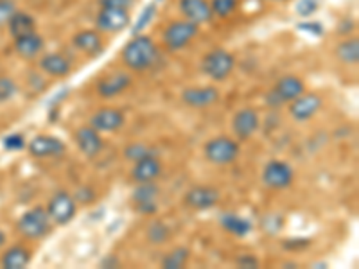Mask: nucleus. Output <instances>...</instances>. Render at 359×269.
Listing matches in <instances>:
<instances>
[{
    "mask_svg": "<svg viewBox=\"0 0 359 269\" xmlns=\"http://www.w3.org/2000/svg\"><path fill=\"white\" fill-rule=\"evenodd\" d=\"M158 57V49L155 41L146 34H135L123 49V62L124 65L135 72H144L151 69Z\"/></svg>",
    "mask_w": 359,
    "mask_h": 269,
    "instance_id": "f257e3e1",
    "label": "nucleus"
},
{
    "mask_svg": "<svg viewBox=\"0 0 359 269\" xmlns=\"http://www.w3.org/2000/svg\"><path fill=\"white\" fill-rule=\"evenodd\" d=\"M200 33V25L191 20H176L163 31V43L169 50H180L187 47Z\"/></svg>",
    "mask_w": 359,
    "mask_h": 269,
    "instance_id": "f03ea898",
    "label": "nucleus"
},
{
    "mask_svg": "<svg viewBox=\"0 0 359 269\" xmlns=\"http://www.w3.org/2000/svg\"><path fill=\"white\" fill-rule=\"evenodd\" d=\"M201 67H203L205 76H208L214 81H224L236 67V57L229 50L214 49L203 57Z\"/></svg>",
    "mask_w": 359,
    "mask_h": 269,
    "instance_id": "7ed1b4c3",
    "label": "nucleus"
},
{
    "mask_svg": "<svg viewBox=\"0 0 359 269\" xmlns=\"http://www.w3.org/2000/svg\"><path fill=\"white\" fill-rule=\"evenodd\" d=\"M18 232L25 237V239H41L49 233L50 230V219L47 210L41 207L31 208L24 216L18 219L17 224Z\"/></svg>",
    "mask_w": 359,
    "mask_h": 269,
    "instance_id": "20e7f679",
    "label": "nucleus"
},
{
    "mask_svg": "<svg viewBox=\"0 0 359 269\" xmlns=\"http://www.w3.org/2000/svg\"><path fill=\"white\" fill-rule=\"evenodd\" d=\"M205 156L216 165H226L239 156V144L229 137H216L205 144Z\"/></svg>",
    "mask_w": 359,
    "mask_h": 269,
    "instance_id": "39448f33",
    "label": "nucleus"
},
{
    "mask_svg": "<svg viewBox=\"0 0 359 269\" xmlns=\"http://www.w3.org/2000/svg\"><path fill=\"white\" fill-rule=\"evenodd\" d=\"M294 172L287 162L282 160H271L262 169V184L273 191H284L293 184Z\"/></svg>",
    "mask_w": 359,
    "mask_h": 269,
    "instance_id": "423d86ee",
    "label": "nucleus"
},
{
    "mask_svg": "<svg viewBox=\"0 0 359 269\" xmlns=\"http://www.w3.org/2000/svg\"><path fill=\"white\" fill-rule=\"evenodd\" d=\"M47 214L54 224L65 226L76 216V200L65 191L56 192L47 205Z\"/></svg>",
    "mask_w": 359,
    "mask_h": 269,
    "instance_id": "0eeeda50",
    "label": "nucleus"
},
{
    "mask_svg": "<svg viewBox=\"0 0 359 269\" xmlns=\"http://www.w3.org/2000/svg\"><path fill=\"white\" fill-rule=\"evenodd\" d=\"M131 17L126 9H114V8H101L95 18L97 31L102 33H121L123 29L130 25Z\"/></svg>",
    "mask_w": 359,
    "mask_h": 269,
    "instance_id": "6e6552de",
    "label": "nucleus"
},
{
    "mask_svg": "<svg viewBox=\"0 0 359 269\" xmlns=\"http://www.w3.org/2000/svg\"><path fill=\"white\" fill-rule=\"evenodd\" d=\"M306 92V85L300 78L297 76H284L277 81L275 88L271 90V94H269V101L273 102V104H282V102H291L298 97V95H302Z\"/></svg>",
    "mask_w": 359,
    "mask_h": 269,
    "instance_id": "1a4fd4ad",
    "label": "nucleus"
},
{
    "mask_svg": "<svg viewBox=\"0 0 359 269\" xmlns=\"http://www.w3.org/2000/svg\"><path fill=\"white\" fill-rule=\"evenodd\" d=\"M126 118L124 113L117 108H101L90 117V126L97 130L99 133H114L124 126Z\"/></svg>",
    "mask_w": 359,
    "mask_h": 269,
    "instance_id": "9d476101",
    "label": "nucleus"
},
{
    "mask_svg": "<svg viewBox=\"0 0 359 269\" xmlns=\"http://www.w3.org/2000/svg\"><path fill=\"white\" fill-rule=\"evenodd\" d=\"M29 153L34 158H56L65 153V144L53 134H38L29 144Z\"/></svg>",
    "mask_w": 359,
    "mask_h": 269,
    "instance_id": "9b49d317",
    "label": "nucleus"
},
{
    "mask_svg": "<svg viewBox=\"0 0 359 269\" xmlns=\"http://www.w3.org/2000/svg\"><path fill=\"white\" fill-rule=\"evenodd\" d=\"M320 108H322V99L316 94H306L298 95L294 101L290 102V113L294 120L298 123H306L309 118H313L314 115L318 113Z\"/></svg>",
    "mask_w": 359,
    "mask_h": 269,
    "instance_id": "f8f14e48",
    "label": "nucleus"
},
{
    "mask_svg": "<svg viewBox=\"0 0 359 269\" xmlns=\"http://www.w3.org/2000/svg\"><path fill=\"white\" fill-rule=\"evenodd\" d=\"M259 124H261V120H259L257 111L252 110V108H243V110H239L233 115V134L239 140L252 139V134H255V131L259 130Z\"/></svg>",
    "mask_w": 359,
    "mask_h": 269,
    "instance_id": "ddd939ff",
    "label": "nucleus"
},
{
    "mask_svg": "<svg viewBox=\"0 0 359 269\" xmlns=\"http://www.w3.org/2000/svg\"><path fill=\"white\" fill-rule=\"evenodd\" d=\"M219 201V191L214 187H207V185H198V187L189 188L185 194V203L187 207L194 208V210H207V208L216 207Z\"/></svg>",
    "mask_w": 359,
    "mask_h": 269,
    "instance_id": "4468645a",
    "label": "nucleus"
},
{
    "mask_svg": "<svg viewBox=\"0 0 359 269\" xmlns=\"http://www.w3.org/2000/svg\"><path fill=\"white\" fill-rule=\"evenodd\" d=\"M180 11L185 17V20H191L194 24L201 25L212 20L214 13L208 0H180Z\"/></svg>",
    "mask_w": 359,
    "mask_h": 269,
    "instance_id": "2eb2a0df",
    "label": "nucleus"
},
{
    "mask_svg": "<svg viewBox=\"0 0 359 269\" xmlns=\"http://www.w3.org/2000/svg\"><path fill=\"white\" fill-rule=\"evenodd\" d=\"M219 99V90L214 86H196V88H187L182 94V101L191 108H207L212 106Z\"/></svg>",
    "mask_w": 359,
    "mask_h": 269,
    "instance_id": "dca6fc26",
    "label": "nucleus"
},
{
    "mask_svg": "<svg viewBox=\"0 0 359 269\" xmlns=\"http://www.w3.org/2000/svg\"><path fill=\"white\" fill-rule=\"evenodd\" d=\"M76 144H78L79 151L85 156H88V158L97 156L99 153L102 151V147H104L101 133H99L97 130H94L92 126L79 127V130L76 131Z\"/></svg>",
    "mask_w": 359,
    "mask_h": 269,
    "instance_id": "f3484780",
    "label": "nucleus"
},
{
    "mask_svg": "<svg viewBox=\"0 0 359 269\" xmlns=\"http://www.w3.org/2000/svg\"><path fill=\"white\" fill-rule=\"evenodd\" d=\"M133 171H131V178L137 181V184H149V181H155L156 178L162 172V163L156 158L155 155L146 156L142 160H137Z\"/></svg>",
    "mask_w": 359,
    "mask_h": 269,
    "instance_id": "a211bd4d",
    "label": "nucleus"
},
{
    "mask_svg": "<svg viewBox=\"0 0 359 269\" xmlns=\"http://www.w3.org/2000/svg\"><path fill=\"white\" fill-rule=\"evenodd\" d=\"M158 194H160V188L156 187L155 181H149V184H139V188L133 192V201L135 205H137V210L142 214H155Z\"/></svg>",
    "mask_w": 359,
    "mask_h": 269,
    "instance_id": "6ab92c4d",
    "label": "nucleus"
},
{
    "mask_svg": "<svg viewBox=\"0 0 359 269\" xmlns=\"http://www.w3.org/2000/svg\"><path fill=\"white\" fill-rule=\"evenodd\" d=\"M76 49L83 50L88 56H97V54L102 53L104 49V41H102L99 31H94V29H85V31H79L76 36L72 38Z\"/></svg>",
    "mask_w": 359,
    "mask_h": 269,
    "instance_id": "aec40b11",
    "label": "nucleus"
},
{
    "mask_svg": "<svg viewBox=\"0 0 359 269\" xmlns=\"http://www.w3.org/2000/svg\"><path fill=\"white\" fill-rule=\"evenodd\" d=\"M43 47V38H41L36 31H34V33L24 34V36L15 38V50H17L18 56L24 57V60H34L36 56H40Z\"/></svg>",
    "mask_w": 359,
    "mask_h": 269,
    "instance_id": "412c9836",
    "label": "nucleus"
},
{
    "mask_svg": "<svg viewBox=\"0 0 359 269\" xmlns=\"http://www.w3.org/2000/svg\"><path fill=\"white\" fill-rule=\"evenodd\" d=\"M130 85H131V76H128V74H123V72H115L111 74V76H108V78L99 81L97 92L101 97L110 99L118 94H123L124 90H126Z\"/></svg>",
    "mask_w": 359,
    "mask_h": 269,
    "instance_id": "4be33fe9",
    "label": "nucleus"
},
{
    "mask_svg": "<svg viewBox=\"0 0 359 269\" xmlns=\"http://www.w3.org/2000/svg\"><path fill=\"white\" fill-rule=\"evenodd\" d=\"M40 69L50 78H67L72 70L70 62L62 54H45L40 60Z\"/></svg>",
    "mask_w": 359,
    "mask_h": 269,
    "instance_id": "5701e85b",
    "label": "nucleus"
},
{
    "mask_svg": "<svg viewBox=\"0 0 359 269\" xmlns=\"http://www.w3.org/2000/svg\"><path fill=\"white\" fill-rule=\"evenodd\" d=\"M8 27L11 36L18 38V36H24V34L34 33V31H36V20H34L29 13L15 11L13 13V17L9 18Z\"/></svg>",
    "mask_w": 359,
    "mask_h": 269,
    "instance_id": "b1692460",
    "label": "nucleus"
},
{
    "mask_svg": "<svg viewBox=\"0 0 359 269\" xmlns=\"http://www.w3.org/2000/svg\"><path fill=\"white\" fill-rule=\"evenodd\" d=\"M29 262H31V253L24 246H13V248H9L4 253V257H2V265L6 269L27 268Z\"/></svg>",
    "mask_w": 359,
    "mask_h": 269,
    "instance_id": "393cba45",
    "label": "nucleus"
},
{
    "mask_svg": "<svg viewBox=\"0 0 359 269\" xmlns=\"http://www.w3.org/2000/svg\"><path fill=\"white\" fill-rule=\"evenodd\" d=\"M221 226H223L229 233L237 237H245L252 232V223L243 219V217L236 216V214H224V216L221 217Z\"/></svg>",
    "mask_w": 359,
    "mask_h": 269,
    "instance_id": "a878e982",
    "label": "nucleus"
},
{
    "mask_svg": "<svg viewBox=\"0 0 359 269\" xmlns=\"http://www.w3.org/2000/svg\"><path fill=\"white\" fill-rule=\"evenodd\" d=\"M336 56L339 62L345 65H358L359 62V40L358 38H348V40L341 41L336 47Z\"/></svg>",
    "mask_w": 359,
    "mask_h": 269,
    "instance_id": "bb28decb",
    "label": "nucleus"
},
{
    "mask_svg": "<svg viewBox=\"0 0 359 269\" xmlns=\"http://www.w3.org/2000/svg\"><path fill=\"white\" fill-rule=\"evenodd\" d=\"M189 261V249L187 248H176L169 251L162 261V268L165 269H182Z\"/></svg>",
    "mask_w": 359,
    "mask_h": 269,
    "instance_id": "cd10ccee",
    "label": "nucleus"
},
{
    "mask_svg": "<svg viewBox=\"0 0 359 269\" xmlns=\"http://www.w3.org/2000/svg\"><path fill=\"white\" fill-rule=\"evenodd\" d=\"M212 13L219 18H226L233 15L237 9V0H212L210 2Z\"/></svg>",
    "mask_w": 359,
    "mask_h": 269,
    "instance_id": "c85d7f7f",
    "label": "nucleus"
},
{
    "mask_svg": "<svg viewBox=\"0 0 359 269\" xmlns=\"http://www.w3.org/2000/svg\"><path fill=\"white\" fill-rule=\"evenodd\" d=\"M155 155V153L149 149V147L146 146V144H130V146L124 149V156H126L128 160H131V162H137V160H142L146 158V156H151Z\"/></svg>",
    "mask_w": 359,
    "mask_h": 269,
    "instance_id": "c756f323",
    "label": "nucleus"
},
{
    "mask_svg": "<svg viewBox=\"0 0 359 269\" xmlns=\"http://www.w3.org/2000/svg\"><path fill=\"white\" fill-rule=\"evenodd\" d=\"M147 239L153 242V244H162L169 239V230L165 228V224L162 223H153L149 228H147Z\"/></svg>",
    "mask_w": 359,
    "mask_h": 269,
    "instance_id": "7c9ffc66",
    "label": "nucleus"
},
{
    "mask_svg": "<svg viewBox=\"0 0 359 269\" xmlns=\"http://www.w3.org/2000/svg\"><path fill=\"white\" fill-rule=\"evenodd\" d=\"M155 13H156V8L155 4H149L146 6V9L142 11V15H140V18L137 20V25L133 27V34H140L144 31V29L147 27V25L151 24V20L155 18Z\"/></svg>",
    "mask_w": 359,
    "mask_h": 269,
    "instance_id": "2f4dec72",
    "label": "nucleus"
},
{
    "mask_svg": "<svg viewBox=\"0 0 359 269\" xmlns=\"http://www.w3.org/2000/svg\"><path fill=\"white\" fill-rule=\"evenodd\" d=\"M15 94H17V83L11 78H0V104L8 102Z\"/></svg>",
    "mask_w": 359,
    "mask_h": 269,
    "instance_id": "473e14b6",
    "label": "nucleus"
},
{
    "mask_svg": "<svg viewBox=\"0 0 359 269\" xmlns=\"http://www.w3.org/2000/svg\"><path fill=\"white\" fill-rule=\"evenodd\" d=\"M320 0H298L297 13L300 17H311L314 13L318 11Z\"/></svg>",
    "mask_w": 359,
    "mask_h": 269,
    "instance_id": "72a5a7b5",
    "label": "nucleus"
},
{
    "mask_svg": "<svg viewBox=\"0 0 359 269\" xmlns=\"http://www.w3.org/2000/svg\"><path fill=\"white\" fill-rule=\"evenodd\" d=\"M15 11H17V8H15L11 0H0V27L8 25L9 18L13 17Z\"/></svg>",
    "mask_w": 359,
    "mask_h": 269,
    "instance_id": "f704fd0d",
    "label": "nucleus"
},
{
    "mask_svg": "<svg viewBox=\"0 0 359 269\" xmlns=\"http://www.w3.org/2000/svg\"><path fill=\"white\" fill-rule=\"evenodd\" d=\"M24 146L25 142L22 134H9V137L4 139V147L9 149V151H18V149H22Z\"/></svg>",
    "mask_w": 359,
    "mask_h": 269,
    "instance_id": "c9c22d12",
    "label": "nucleus"
},
{
    "mask_svg": "<svg viewBox=\"0 0 359 269\" xmlns=\"http://www.w3.org/2000/svg\"><path fill=\"white\" fill-rule=\"evenodd\" d=\"M135 4V0H101V8H114V9H130Z\"/></svg>",
    "mask_w": 359,
    "mask_h": 269,
    "instance_id": "e433bc0d",
    "label": "nucleus"
},
{
    "mask_svg": "<svg viewBox=\"0 0 359 269\" xmlns=\"http://www.w3.org/2000/svg\"><path fill=\"white\" fill-rule=\"evenodd\" d=\"M76 200L79 201V203H90V201H94L95 200V194H94V191H92V188H88V187H83V188H79L78 192H76Z\"/></svg>",
    "mask_w": 359,
    "mask_h": 269,
    "instance_id": "4c0bfd02",
    "label": "nucleus"
},
{
    "mask_svg": "<svg viewBox=\"0 0 359 269\" xmlns=\"http://www.w3.org/2000/svg\"><path fill=\"white\" fill-rule=\"evenodd\" d=\"M237 265L239 268H257L259 261L255 257H252V255H243V257L237 258Z\"/></svg>",
    "mask_w": 359,
    "mask_h": 269,
    "instance_id": "58836bf2",
    "label": "nucleus"
},
{
    "mask_svg": "<svg viewBox=\"0 0 359 269\" xmlns=\"http://www.w3.org/2000/svg\"><path fill=\"white\" fill-rule=\"evenodd\" d=\"M300 29H304V31H307V33H314V34H322L323 33L322 25H320L318 22H309V25L302 24V25H300Z\"/></svg>",
    "mask_w": 359,
    "mask_h": 269,
    "instance_id": "ea45409f",
    "label": "nucleus"
},
{
    "mask_svg": "<svg viewBox=\"0 0 359 269\" xmlns=\"http://www.w3.org/2000/svg\"><path fill=\"white\" fill-rule=\"evenodd\" d=\"M4 244H6V235H4V232L0 230V248H2Z\"/></svg>",
    "mask_w": 359,
    "mask_h": 269,
    "instance_id": "a19ab883",
    "label": "nucleus"
},
{
    "mask_svg": "<svg viewBox=\"0 0 359 269\" xmlns=\"http://www.w3.org/2000/svg\"><path fill=\"white\" fill-rule=\"evenodd\" d=\"M271 2H287V0H271Z\"/></svg>",
    "mask_w": 359,
    "mask_h": 269,
    "instance_id": "79ce46f5",
    "label": "nucleus"
}]
</instances>
